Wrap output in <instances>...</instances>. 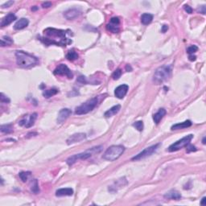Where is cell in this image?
<instances>
[{
  "mask_svg": "<svg viewBox=\"0 0 206 206\" xmlns=\"http://www.w3.org/2000/svg\"><path fill=\"white\" fill-rule=\"evenodd\" d=\"M73 35L70 30L49 27L44 31V36L40 37V40L47 46L56 45V46H67L72 44V40L69 36Z\"/></svg>",
  "mask_w": 206,
  "mask_h": 206,
  "instance_id": "1",
  "label": "cell"
},
{
  "mask_svg": "<svg viewBox=\"0 0 206 206\" xmlns=\"http://www.w3.org/2000/svg\"><path fill=\"white\" fill-rule=\"evenodd\" d=\"M16 57L17 65L23 69H29L36 66L39 62L36 56L23 51H16Z\"/></svg>",
  "mask_w": 206,
  "mask_h": 206,
  "instance_id": "2",
  "label": "cell"
},
{
  "mask_svg": "<svg viewBox=\"0 0 206 206\" xmlns=\"http://www.w3.org/2000/svg\"><path fill=\"white\" fill-rule=\"evenodd\" d=\"M172 75V68L169 65H163L155 70L153 76V82L155 85H160L168 81Z\"/></svg>",
  "mask_w": 206,
  "mask_h": 206,
  "instance_id": "3",
  "label": "cell"
},
{
  "mask_svg": "<svg viewBox=\"0 0 206 206\" xmlns=\"http://www.w3.org/2000/svg\"><path fill=\"white\" fill-rule=\"evenodd\" d=\"M125 151V147L122 145H114L110 146L102 155V158L107 161L117 160Z\"/></svg>",
  "mask_w": 206,
  "mask_h": 206,
  "instance_id": "4",
  "label": "cell"
},
{
  "mask_svg": "<svg viewBox=\"0 0 206 206\" xmlns=\"http://www.w3.org/2000/svg\"><path fill=\"white\" fill-rule=\"evenodd\" d=\"M98 104V97H94V98H91L88 100L84 103H82L81 106L78 107L75 110V114L78 115H82V114H86L89 112L92 111L93 109L97 107Z\"/></svg>",
  "mask_w": 206,
  "mask_h": 206,
  "instance_id": "5",
  "label": "cell"
},
{
  "mask_svg": "<svg viewBox=\"0 0 206 206\" xmlns=\"http://www.w3.org/2000/svg\"><path fill=\"white\" fill-rule=\"evenodd\" d=\"M193 139V135H188L185 137L182 138L181 139L178 140L175 143H172L168 147V151L173 152V151H177L182 149L184 146H186L188 143H190L191 140Z\"/></svg>",
  "mask_w": 206,
  "mask_h": 206,
  "instance_id": "6",
  "label": "cell"
},
{
  "mask_svg": "<svg viewBox=\"0 0 206 206\" xmlns=\"http://www.w3.org/2000/svg\"><path fill=\"white\" fill-rule=\"evenodd\" d=\"M93 152V148L89 149V151H85V152L82 153H79V154H76V155H73L70 157H69L67 159L66 163L69 166H72L73 164H74L77 161L80 160H87V159H89V157H91V155Z\"/></svg>",
  "mask_w": 206,
  "mask_h": 206,
  "instance_id": "7",
  "label": "cell"
},
{
  "mask_svg": "<svg viewBox=\"0 0 206 206\" xmlns=\"http://www.w3.org/2000/svg\"><path fill=\"white\" fill-rule=\"evenodd\" d=\"M160 143H157V144H155V145H153V146H149V147H146V148L144 149L143 151H142L140 153H139L138 155L134 156L131 160L137 161V160H142V159H144V158L151 156L152 154H154L155 151H157L158 148L160 147Z\"/></svg>",
  "mask_w": 206,
  "mask_h": 206,
  "instance_id": "8",
  "label": "cell"
},
{
  "mask_svg": "<svg viewBox=\"0 0 206 206\" xmlns=\"http://www.w3.org/2000/svg\"><path fill=\"white\" fill-rule=\"evenodd\" d=\"M36 118H37V114L36 113H33L31 114H27V115H25L22 119L20 120V122H19V125L21 126H24V127L29 128V127L33 126Z\"/></svg>",
  "mask_w": 206,
  "mask_h": 206,
  "instance_id": "9",
  "label": "cell"
},
{
  "mask_svg": "<svg viewBox=\"0 0 206 206\" xmlns=\"http://www.w3.org/2000/svg\"><path fill=\"white\" fill-rule=\"evenodd\" d=\"M54 75H59V76H66L67 78L69 79H72L73 77V73L71 70L68 68L67 65L64 64H59L56 68L55 69L53 72Z\"/></svg>",
  "mask_w": 206,
  "mask_h": 206,
  "instance_id": "10",
  "label": "cell"
},
{
  "mask_svg": "<svg viewBox=\"0 0 206 206\" xmlns=\"http://www.w3.org/2000/svg\"><path fill=\"white\" fill-rule=\"evenodd\" d=\"M85 139H86V135L85 133H76L69 136L68 139L66 140V143L68 145H72V144L83 141Z\"/></svg>",
  "mask_w": 206,
  "mask_h": 206,
  "instance_id": "11",
  "label": "cell"
},
{
  "mask_svg": "<svg viewBox=\"0 0 206 206\" xmlns=\"http://www.w3.org/2000/svg\"><path fill=\"white\" fill-rule=\"evenodd\" d=\"M119 19L117 17H114V18L111 19L110 23L107 25V29L108 31L113 32V33H117L119 31Z\"/></svg>",
  "mask_w": 206,
  "mask_h": 206,
  "instance_id": "12",
  "label": "cell"
},
{
  "mask_svg": "<svg viewBox=\"0 0 206 206\" xmlns=\"http://www.w3.org/2000/svg\"><path fill=\"white\" fill-rule=\"evenodd\" d=\"M71 114H72L71 110H69V109L68 108H64L62 109V110H60L59 114H58L57 123L61 124V123L65 122V121L68 119V117L71 115Z\"/></svg>",
  "mask_w": 206,
  "mask_h": 206,
  "instance_id": "13",
  "label": "cell"
},
{
  "mask_svg": "<svg viewBox=\"0 0 206 206\" xmlns=\"http://www.w3.org/2000/svg\"><path fill=\"white\" fill-rule=\"evenodd\" d=\"M128 89L129 86L126 84L121 85L119 86H117L115 89V91H114V94H115L116 98H119V99H122L126 95V93L128 92Z\"/></svg>",
  "mask_w": 206,
  "mask_h": 206,
  "instance_id": "14",
  "label": "cell"
},
{
  "mask_svg": "<svg viewBox=\"0 0 206 206\" xmlns=\"http://www.w3.org/2000/svg\"><path fill=\"white\" fill-rule=\"evenodd\" d=\"M81 15L80 10L77 9V8H72V9L67 10L64 13V16L67 20H71L74 19L78 18V16Z\"/></svg>",
  "mask_w": 206,
  "mask_h": 206,
  "instance_id": "15",
  "label": "cell"
},
{
  "mask_svg": "<svg viewBox=\"0 0 206 206\" xmlns=\"http://www.w3.org/2000/svg\"><path fill=\"white\" fill-rule=\"evenodd\" d=\"M16 20V16L14 15L13 13H10L8 15L5 16L4 18H2V20H1V27H6L7 25L11 24V23L15 21Z\"/></svg>",
  "mask_w": 206,
  "mask_h": 206,
  "instance_id": "16",
  "label": "cell"
},
{
  "mask_svg": "<svg viewBox=\"0 0 206 206\" xmlns=\"http://www.w3.org/2000/svg\"><path fill=\"white\" fill-rule=\"evenodd\" d=\"M192 125H193V122H191L190 120H187V121H184V122H180V123H176V124H174L172 126V127H171V130H172V131L181 130V129L190 127Z\"/></svg>",
  "mask_w": 206,
  "mask_h": 206,
  "instance_id": "17",
  "label": "cell"
},
{
  "mask_svg": "<svg viewBox=\"0 0 206 206\" xmlns=\"http://www.w3.org/2000/svg\"><path fill=\"white\" fill-rule=\"evenodd\" d=\"M73 194V189L71 188H60L56 192V197H66V196H72Z\"/></svg>",
  "mask_w": 206,
  "mask_h": 206,
  "instance_id": "18",
  "label": "cell"
},
{
  "mask_svg": "<svg viewBox=\"0 0 206 206\" xmlns=\"http://www.w3.org/2000/svg\"><path fill=\"white\" fill-rule=\"evenodd\" d=\"M165 114H166V110L164 108L160 109L157 113H155L153 115V120H154L155 124H159L160 121L163 119V117L165 116Z\"/></svg>",
  "mask_w": 206,
  "mask_h": 206,
  "instance_id": "19",
  "label": "cell"
},
{
  "mask_svg": "<svg viewBox=\"0 0 206 206\" xmlns=\"http://www.w3.org/2000/svg\"><path fill=\"white\" fill-rule=\"evenodd\" d=\"M120 110H121V106H120V105H116L114 107H111V108L110 109V110H108L107 111H106L104 114V116L107 117H113L114 115H115V114H117L119 112Z\"/></svg>",
  "mask_w": 206,
  "mask_h": 206,
  "instance_id": "20",
  "label": "cell"
},
{
  "mask_svg": "<svg viewBox=\"0 0 206 206\" xmlns=\"http://www.w3.org/2000/svg\"><path fill=\"white\" fill-rule=\"evenodd\" d=\"M28 24L29 20L27 19L22 18L16 23V24L14 25V28L16 30H21V29H23L26 27H27Z\"/></svg>",
  "mask_w": 206,
  "mask_h": 206,
  "instance_id": "21",
  "label": "cell"
},
{
  "mask_svg": "<svg viewBox=\"0 0 206 206\" xmlns=\"http://www.w3.org/2000/svg\"><path fill=\"white\" fill-rule=\"evenodd\" d=\"M164 197L165 198H168V199H171V200H179L181 198V195H180V193L176 190H171L169 192L164 195Z\"/></svg>",
  "mask_w": 206,
  "mask_h": 206,
  "instance_id": "22",
  "label": "cell"
},
{
  "mask_svg": "<svg viewBox=\"0 0 206 206\" xmlns=\"http://www.w3.org/2000/svg\"><path fill=\"white\" fill-rule=\"evenodd\" d=\"M152 20L153 16L151 14L144 13L143 14L142 16H141V22H142L143 24L144 25H148L149 23H151Z\"/></svg>",
  "mask_w": 206,
  "mask_h": 206,
  "instance_id": "23",
  "label": "cell"
},
{
  "mask_svg": "<svg viewBox=\"0 0 206 206\" xmlns=\"http://www.w3.org/2000/svg\"><path fill=\"white\" fill-rule=\"evenodd\" d=\"M0 131L2 133L4 134H11L13 132V127L11 124H5L2 125L0 127Z\"/></svg>",
  "mask_w": 206,
  "mask_h": 206,
  "instance_id": "24",
  "label": "cell"
},
{
  "mask_svg": "<svg viewBox=\"0 0 206 206\" xmlns=\"http://www.w3.org/2000/svg\"><path fill=\"white\" fill-rule=\"evenodd\" d=\"M59 92L57 89H48V90H45L43 92V96L46 98H49L52 97V96L56 95V93Z\"/></svg>",
  "mask_w": 206,
  "mask_h": 206,
  "instance_id": "25",
  "label": "cell"
},
{
  "mask_svg": "<svg viewBox=\"0 0 206 206\" xmlns=\"http://www.w3.org/2000/svg\"><path fill=\"white\" fill-rule=\"evenodd\" d=\"M78 57H79V56H78V52H76L74 51L73 49H72V50H69V51L68 52L67 55H66L67 59H68L69 60H71V61L77 60Z\"/></svg>",
  "mask_w": 206,
  "mask_h": 206,
  "instance_id": "26",
  "label": "cell"
},
{
  "mask_svg": "<svg viewBox=\"0 0 206 206\" xmlns=\"http://www.w3.org/2000/svg\"><path fill=\"white\" fill-rule=\"evenodd\" d=\"M13 44V40L9 36H3L1 39V46H10L11 45Z\"/></svg>",
  "mask_w": 206,
  "mask_h": 206,
  "instance_id": "27",
  "label": "cell"
},
{
  "mask_svg": "<svg viewBox=\"0 0 206 206\" xmlns=\"http://www.w3.org/2000/svg\"><path fill=\"white\" fill-rule=\"evenodd\" d=\"M31 193H33L34 194H37V193H40V188H39V184H38L37 179H33L32 182H31Z\"/></svg>",
  "mask_w": 206,
  "mask_h": 206,
  "instance_id": "28",
  "label": "cell"
},
{
  "mask_svg": "<svg viewBox=\"0 0 206 206\" xmlns=\"http://www.w3.org/2000/svg\"><path fill=\"white\" fill-rule=\"evenodd\" d=\"M30 175H31L30 172H21L19 173V176H20V178L23 182L27 181Z\"/></svg>",
  "mask_w": 206,
  "mask_h": 206,
  "instance_id": "29",
  "label": "cell"
},
{
  "mask_svg": "<svg viewBox=\"0 0 206 206\" xmlns=\"http://www.w3.org/2000/svg\"><path fill=\"white\" fill-rule=\"evenodd\" d=\"M133 126L135 127V129H137L139 131H142L143 130L144 125L143 121H137L133 123Z\"/></svg>",
  "mask_w": 206,
  "mask_h": 206,
  "instance_id": "30",
  "label": "cell"
},
{
  "mask_svg": "<svg viewBox=\"0 0 206 206\" xmlns=\"http://www.w3.org/2000/svg\"><path fill=\"white\" fill-rule=\"evenodd\" d=\"M121 76H122V70L118 69L114 72L113 74H112V78H113L114 80H118L121 78Z\"/></svg>",
  "mask_w": 206,
  "mask_h": 206,
  "instance_id": "31",
  "label": "cell"
},
{
  "mask_svg": "<svg viewBox=\"0 0 206 206\" xmlns=\"http://www.w3.org/2000/svg\"><path fill=\"white\" fill-rule=\"evenodd\" d=\"M197 50H198V47L196 46V45H192V46L188 47L187 49V52L192 55V54L195 53L196 52H197Z\"/></svg>",
  "mask_w": 206,
  "mask_h": 206,
  "instance_id": "32",
  "label": "cell"
},
{
  "mask_svg": "<svg viewBox=\"0 0 206 206\" xmlns=\"http://www.w3.org/2000/svg\"><path fill=\"white\" fill-rule=\"evenodd\" d=\"M186 146H187V152L188 153H190L192 152V151H196L197 150V147H196L195 146L192 145V144L188 143Z\"/></svg>",
  "mask_w": 206,
  "mask_h": 206,
  "instance_id": "33",
  "label": "cell"
},
{
  "mask_svg": "<svg viewBox=\"0 0 206 206\" xmlns=\"http://www.w3.org/2000/svg\"><path fill=\"white\" fill-rule=\"evenodd\" d=\"M0 100H1V102L2 103H9L10 99L7 98V96H5L3 93H1V97H0Z\"/></svg>",
  "mask_w": 206,
  "mask_h": 206,
  "instance_id": "34",
  "label": "cell"
},
{
  "mask_svg": "<svg viewBox=\"0 0 206 206\" xmlns=\"http://www.w3.org/2000/svg\"><path fill=\"white\" fill-rule=\"evenodd\" d=\"M77 81L80 82V83H81V84H86L87 83L86 78H85V77H83V76L79 77L78 80H77Z\"/></svg>",
  "mask_w": 206,
  "mask_h": 206,
  "instance_id": "35",
  "label": "cell"
},
{
  "mask_svg": "<svg viewBox=\"0 0 206 206\" xmlns=\"http://www.w3.org/2000/svg\"><path fill=\"white\" fill-rule=\"evenodd\" d=\"M197 11H198V12H200V13L203 14V15H204V14L206 13V10H205V6L204 5H202V6H201V7L197 9Z\"/></svg>",
  "mask_w": 206,
  "mask_h": 206,
  "instance_id": "36",
  "label": "cell"
},
{
  "mask_svg": "<svg viewBox=\"0 0 206 206\" xmlns=\"http://www.w3.org/2000/svg\"><path fill=\"white\" fill-rule=\"evenodd\" d=\"M12 4H14V1H7V2H5L4 4L2 5V8L9 7H11Z\"/></svg>",
  "mask_w": 206,
  "mask_h": 206,
  "instance_id": "37",
  "label": "cell"
},
{
  "mask_svg": "<svg viewBox=\"0 0 206 206\" xmlns=\"http://www.w3.org/2000/svg\"><path fill=\"white\" fill-rule=\"evenodd\" d=\"M184 10H185V11H187V13H188V14L193 13V9H192V7H189L188 5H184Z\"/></svg>",
  "mask_w": 206,
  "mask_h": 206,
  "instance_id": "38",
  "label": "cell"
},
{
  "mask_svg": "<svg viewBox=\"0 0 206 206\" xmlns=\"http://www.w3.org/2000/svg\"><path fill=\"white\" fill-rule=\"evenodd\" d=\"M52 2H43L42 3V7L43 8H49V7H52Z\"/></svg>",
  "mask_w": 206,
  "mask_h": 206,
  "instance_id": "39",
  "label": "cell"
},
{
  "mask_svg": "<svg viewBox=\"0 0 206 206\" xmlns=\"http://www.w3.org/2000/svg\"><path fill=\"white\" fill-rule=\"evenodd\" d=\"M168 25H163L162 26V29H161V31L163 32V33H165L167 31H168Z\"/></svg>",
  "mask_w": 206,
  "mask_h": 206,
  "instance_id": "40",
  "label": "cell"
},
{
  "mask_svg": "<svg viewBox=\"0 0 206 206\" xmlns=\"http://www.w3.org/2000/svg\"><path fill=\"white\" fill-rule=\"evenodd\" d=\"M189 60H191V61H195L196 60H197V56H193V54H192V55H189Z\"/></svg>",
  "mask_w": 206,
  "mask_h": 206,
  "instance_id": "41",
  "label": "cell"
},
{
  "mask_svg": "<svg viewBox=\"0 0 206 206\" xmlns=\"http://www.w3.org/2000/svg\"><path fill=\"white\" fill-rule=\"evenodd\" d=\"M201 204L203 206L206 205V197H203L201 200Z\"/></svg>",
  "mask_w": 206,
  "mask_h": 206,
  "instance_id": "42",
  "label": "cell"
},
{
  "mask_svg": "<svg viewBox=\"0 0 206 206\" xmlns=\"http://www.w3.org/2000/svg\"><path fill=\"white\" fill-rule=\"evenodd\" d=\"M126 69L127 70V72H131V70H132V69H131V67L129 65V64H127L126 66Z\"/></svg>",
  "mask_w": 206,
  "mask_h": 206,
  "instance_id": "43",
  "label": "cell"
},
{
  "mask_svg": "<svg viewBox=\"0 0 206 206\" xmlns=\"http://www.w3.org/2000/svg\"><path fill=\"white\" fill-rule=\"evenodd\" d=\"M38 9V7H36V6H35V7H31V11H36V10Z\"/></svg>",
  "mask_w": 206,
  "mask_h": 206,
  "instance_id": "44",
  "label": "cell"
},
{
  "mask_svg": "<svg viewBox=\"0 0 206 206\" xmlns=\"http://www.w3.org/2000/svg\"><path fill=\"white\" fill-rule=\"evenodd\" d=\"M202 143L205 144V137L203 138V140H202Z\"/></svg>",
  "mask_w": 206,
  "mask_h": 206,
  "instance_id": "45",
  "label": "cell"
}]
</instances>
